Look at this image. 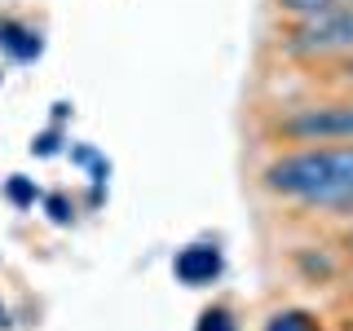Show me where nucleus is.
I'll use <instances>...</instances> for the list:
<instances>
[{
  "instance_id": "nucleus-1",
  "label": "nucleus",
  "mask_w": 353,
  "mask_h": 331,
  "mask_svg": "<svg viewBox=\"0 0 353 331\" xmlns=\"http://www.w3.org/2000/svg\"><path fill=\"white\" fill-rule=\"evenodd\" d=\"M261 185L283 203L327 217H353V141L287 146L261 168Z\"/></svg>"
},
{
  "instance_id": "nucleus-2",
  "label": "nucleus",
  "mask_w": 353,
  "mask_h": 331,
  "mask_svg": "<svg viewBox=\"0 0 353 331\" xmlns=\"http://www.w3.org/2000/svg\"><path fill=\"white\" fill-rule=\"evenodd\" d=\"M279 49L292 62H340L345 53H353V9L336 0L309 18H296L283 31Z\"/></svg>"
},
{
  "instance_id": "nucleus-3",
  "label": "nucleus",
  "mask_w": 353,
  "mask_h": 331,
  "mask_svg": "<svg viewBox=\"0 0 353 331\" xmlns=\"http://www.w3.org/2000/svg\"><path fill=\"white\" fill-rule=\"evenodd\" d=\"M270 132L279 141H292V146H336V141H353V93L287 106L283 115H274Z\"/></svg>"
},
{
  "instance_id": "nucleus-4",
  "label": "nucleus",
  "mask_w": 353,
  "mask_h": 331,
  "mask_svg": "<svg viewBox=\"0 0 353 331\" xmlns=\"http://www.w3.org/2000/svg\"><path fill=\"white\" fill-rule=\"evenodd\" d=\"M221 270H225V257L212 243H190V248H181L172 257V274L185 287H212L221 279Z\"/></svg>"
},
{
  "instance_id": "nucleus-5",
  "label": "nucleus",
  "mask_w": 353,
  "mask_h": 331,
  "mask_svg": "<svg viewBox=\"0 0 353 331\" xmlns=\"http://www.w3.org/2000/svg\"><path fill=\"white\" fill-rule=\"evenodd\" d=\"M0 53H9L14 62H36L44 53V40L36 27H22V22H0Z\"/></svg>"
},
{
  "instance_id": "nucleus-6",
  "label": "nucleus",
  "mask_w": 353,
  "mask_h": 331,
  "mask_svg": "<svg viewBox=\"0 0 353 331\" xmlns=\"http://www.w3.org/2000/svg\"><path fill=\"white\" fill-rule=\"evenodd\" d=\"M261 331H327V327L318 323V314L287 305V309H274V314L265 318V327H261Z\"/></svg>"
},
{
  "instance_id": "nucleus-7",
  "label": "nucleus",
  "mask_w": 353,
  "mask_h": 331,
  "mask_svg": "<svg viewBox=\"0 0 353 331\" xmlns=\"http://www.w3.org/2000/svg\"><path fill=\"white\" fill-rule=\"evenodd\" d=\"M0 194H5L14 208H36L40 199H44V194H40V185H36V177H22V172H14V177H9V181H5V190H0Z\"/></svg>"
},
{
  "instance_id": "nucleus-8",
  "label": "nucleus",
  "mask_w": 353,
  "mask_h": 331,
  "mask_svg": "<svg viewBox=\"0 0 353 331\" xmlns=\"http://www.w3.org/2000/svg\"><path fill=\"white\" fill-rule=\"evenodd\" d=\"M62 150H66V137H62L58 124L31 137V154H36V159H53V154H62Z\"/></svg>"
},
{
  "instance_id": "nucleus-9",
  "label": "nucleus",
  "mask_w": 353,
  "mask_h": 331,
  "mask_svg": "<svg viewBox=\"0 0 353 331\" xmlns=\"http://www.w3.org/2000/svg\"><path fill=\"white\" fill-rule=\"evenodd\" d=\"M194 331H239V318L230 314V309H221V305H212V309H203V314H199V323H194Z\"/></svg>"
},
{
  "instance_id": "nucleus-10",
  "label": "nucleus",
  "mask_w": 353,
  "mask_h": 331,
  "mask_svg": "<svg viewBox=\"0 0 353 331\" xmlns=\"http://www.w3.org/2000/svg\"><path fill=\"white\" fill-rule=\"evenodd\" d=\"M327 5H336V0H274V9H279L283 18H309V14H318V9H327Z\"/></svg>"
},
{
  "instance_id": "nucleus-11",
  "label": "nucleus",
  "mask_w": 353,
  "mask_h": 331,
  "mask_svg": "<svg viewBox=\"0 0 353 331\" xmlns=\"http://www.w3.org/2000/svg\"><path fill=\"white\" fill-rule=\"evenodd\" d=\"M44 212H49L53 225H71V221H75V203L66 194H44Z\"/></svg>"
},
{
  "instance_id": "nucleus-12",
  "label": "nucleus",
  "mask_w": 353,
  "mask_h": 331,
  "mask_svg": "<svg viewBox=\"0 0 353 331\" xmlns=\"http://www.w3.org/2000/svg\"><path fill=\"white\" fill-rule=\"evenodd\" d=\"M336 80L345 84V88H353V53H345V58L336 62Z\"/></svg>"
},
{
  "instance_id": "nucleus-13",
  "label": "nucleus",
  "mask_w": 353,
  "mask_h": 331,
  "mask_svg": "<svg viewBox=\"0 0 353 331\" xmlns=\"http://www.w3.org/2000/svg\"><path fill=\"white\" fill-rule=\"evenodd\" d=\"M66 150H71V163H80V168H88V163L97 159V150H93V146H66Z\"/></svg>"
},
{
  "instance_id": "nucleus-14",
  "label": "nucleus",
  "mask_w": 353,
  "mask_h": 331,
  "mask_svg": "<svg viewBox=\"0 0 353 331\" xmlns=\"http://www.w3.org/2000/svg\"><path fill=\"white\" fill-rule=\"evenodd\" d=\"M66 115H71V102H53V124H62Z\"/></svg>"
},
{
  "instance_id": "nucleus-15",
  "label": "nucleus",
  "mask_w": 353,
  "mask_h": 331,
  "mask_svg": "<svg viewBox=\"0 0 353 331\" xmlns=\"http://www.w3.org/2000/svg\"><path fill=\"white\" fill-rule=\"evenodd\" d=\"M0 327H9V314H5V305H0Z\"/></svg>"
},
{
  "instance_id": "nucleus-16",
  "label": "nucleus",
  "mask_w": 353,
  "mask_h": 331,
  "mask_svg": "<svg viewBox=\"0 0 353 331\" xmlns=\"http://www.w3.org/2000/svg\"><path fill=\"white\" fill-rule=\"evenodd\" d=\"M349 257H353V234H349Z\"/></svg>"
},
{
  "instance_id": "nucleus-17",
  "label": "nucleus",
  "mask_w": 353,
  "mask_h": 331,
  "mask_svg": "<svg viewBox=\"0 0 353 331\" xmlns=\"http://www.w3.org/2000/svg\"><path fill=\"white\" fill-rule=\"evenodd\" d=\"M340 5H349V9H353V0H340Z\"/></svg>"
}]
</instances>
